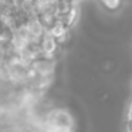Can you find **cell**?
I'll use <instances>...</instances> for the list:
<instances>
[{
    "instance_id": "8992f818",
    "label": "cell",
    "mask_w": 132,
    "mask_h": 132,
    "mask_svg": "<svg viewBox=\"0 0 132 132\" xmlns=\"http://www.w3.org/2000/svg\"><path fill=\"white\" fill-rule=\"evenodd\" d=\"M126 129H128V132H132V117H128V121H126Z\"/></svg>"
},
{
    "instance_id": "277c9868",
    "label": "cell",
    "mask_w": 132,
    "mask_h": 132,
    "mask_svg": "<svg viewBox=\"0 0 132 132\" xmlns=\"http://www.w3.org/2000/svg\"><path fill=\"white\" fill-rule=\"evenodd\" d=\"M48 31H50V34L57 40L58 46L67 43V40L70 38V29L67 26H64L61 21H55V23L48 29Z\"/></svg>"
},
{
    "instance_id": "6da1fadb",
    "label": "cell",
    "mask_w": 132,
    "mask_h": 132,
    "mask_svg": "<svg viewBox=\"0 0 132 132\" xmlns=\"http://www.w3.org/2000/svg\"><path fill=\"white\" fill-rule=\"evenodd\" d=\"M47 128L51 131H67L72 129V117L64 109H54L48 114Z\"/></svg>"
},
{
    "instance_id": "52a82bcc",
    "label": "cell",
    "mask_w": 132,
    "mask_h": 132,
    "mask_svg": "<svg viewBox=\"0 0 132 132\" xmlns=\"http://www.w3.org/2000/svg\"><path fill=\"white\" fill-rule=\"evenodd\" d=\"M128 117H132V102L129 105V109H128Z\"/></svg>"
},
{
    "instance_id": "7a4b0ae2",
    "label": "cell",
    "mask_w": 132,
    "mask_h": 132,
    "mask_svg": "<svg viewBox=\"0 0 132 132\" xmlns=\"http://www.w3.org/2000/svg\"><path fill=\"white\" fill-rule=\"evenodd\" d=\"M30 71L38 77H53L55 71V60L38 57L30 64Z\"/></svg>"
},
{
    "instance_id": "3957f363",
    "label": "cell",
    "mask_w": 132,
    "mask_h": 132,
    "mask_svg": "<svg viewBox=\"0 0 132 132\" xmlns=\"http://www.w3.org/2000/svg\"><path fill=\"white\" fill-rule=\"evenodd\" d=\"M38 47H40L41 57L54 58L55 53H57V50H58V43H57V40L50 34L48 30H46L44 34L41 36L40 41H38Z\"/></svg>"
},
{
    "instance_id": "5b68a950",
    "label": "cell",
    "mask_w": 132,
    "mask_h": 132,
    "mask_svg": "<svg viewBox=\"0 0 132 132\" xmlns=\"http://www.w3.org/2000/svg\"><path fill=\"white\" fill-rule=\"evenodd\" d=\"M100 2L106 10H109V12L118 10L121 7V4H122V0H100Z\"/></svg>"
}]
</instances>
